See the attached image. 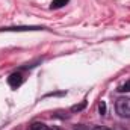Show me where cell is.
Wrapping results in <instances>:
<instances>
[{
    "label": "cell",
    "instance_id": "obj_9",
    "mask_svg": "<svg viewBox=\"0 0 130 130\" xmlns=\"http://www.w3.org/2000/svg\"><path fill=\"white\" fill-rule=\"evenodd\" d=\"M92 130H109V129H107V127H101V126H100V127H94Z\"/></svg>",
    "mask_w": 130,
    "mask_h": 130
},
{
    "label": "cell",
    "instance_id": "obj_1",
    "mask_svg": "<svg viewBox=\"0 0 130 130\" xmlns=\"http://www.w3.org/2000/svg\"><path fill=\"white\" fill-rule=\"evenodd\" d=\"M115 109H117V113L121 118H130V98L127 97L118 98L117 104H115Z\"/></svg>",
    "mask_w": 130,
    "mask_h": 130
},
{
    "label": "cell",
    "instance_id": "obj_4",
    "mask_svg": "<svg viewBox=\"0 0 130 130\" xmlns=\"http://www.w3.org/2000/svg\"><path fill=\"white\" fill-rule=\"evenodd\" d=\"M117 91H118V92H130V80H127V82L123 83V85H120Z\"/></svg>",
    "mask_w": 130,
    "mask_h": 130
},
{
    "label": "cell",
    "instance_id": "obj_6",
    "mask_svg": "<svg viewBox=\"0 0 130 130\" xmlns=\"http://www.w3.org/2000/svg\"><path fill=\"white\" fill-rule=\"evenodd\" d=\"M39 27H5V29H2V30H38Z\"/></svg>",
    "mask_w": 130,
    "mask_h": 130
},
{
    "label": "cell",
    "instance_id": "obj_3",
    "mask_svg": "<svg viewBox=\"0 0 130 130\" xmlns=\"http://www.w3.org/2000/svg\"><path fill=\"white\" fill-rule=\"evenodd\" d=\"M68 2H70V0H53L52 5H50V8H52V9H59V8L65 6Z\"/></svg>",
    "mask_w": 130,
    "mask_h": 130
},
{
    "label": "cell",
    "instance_id": "obj_5",
    "mask_svg": "<svg viewBox=\"0 0 130 130\" xmlns=\"http://www.w3.org/2000/svg\"><path fill=\"white\" fill-rule=\"evenodd\" d=\"M32 130H52L48 126L42 124V123H33L32 124Z\"/></svg>",
    "mask_w": 130,
    "mask_h": 130
},
{
    "label": "cell",
    "instance_id": "obj_8",
    "mask_svg": "<svg viewBox=\"0 0 130 130\" xmlns=\"http://www.w3.org/2000/svg\"><path fill=\"white\" fill-rule=\"evenodd\" d=\"M98 110H100V113H101V115H104V113H106V103H104V101H101V103L98 104Z\"/></svg>",
    "mask_w": 130,
    "mask_h": 130
},
{
    "label": "cell",
    "instance_id": "obj_2",
    "mask_svg": "<svg viewBox=\"0 0 130 130\" xmlns=\"http://www.w3.org/2000/svg\"><path fill=\"white\" fill-rule=\"evenodd\" d=\"M8 83H9L11 88L17 89V88L23 83V76H21V73H14V74H11V76L8 77Z\"/></svg>",
    "mask_w": 130,
    "mask_h": 130
},
{
    "label": "cell",
    "instance_id": "obj_7",
    "mask_svg": "<svg viewBox=\"0 0 130 130\" xmlns=\"http://www.w3.org/2000/svg\"><path fill=\"white\" fill-rule=\"evenodd\" d=\"M85 106H86V101H82L80 104H76V106H73V107H71V110H73V112H79V110H82Z\"/></svg>",
    "mask_w": 130,
    "mask_h": 130
}]
</instances>
